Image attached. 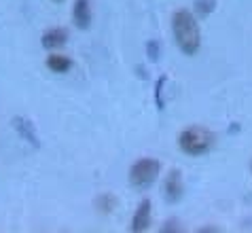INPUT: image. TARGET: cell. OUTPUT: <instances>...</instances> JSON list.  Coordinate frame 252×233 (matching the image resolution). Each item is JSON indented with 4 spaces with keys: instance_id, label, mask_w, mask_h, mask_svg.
Returning a JSON list of instances; mask_svg holds the SVG:
<instances>
[{
    "instance_id": "1",
    "label": "cell",
    "mask_w": 252,
    "mask_h": 233,
    "mask_svg": "<svg viewBox=\"0 0 252 233\" xmlns=\"http://www.w3.org/2000/svg\"><path fill=\"white\" fill-rule=\"evenodd\" d=\"M172 34L178 49L185 55H195L201 47V30L195 15L187 9H178L172 15Z\"/></svg>"
},
{
    "instance_id": "2",
    "label": "cell",
    "mask_w": 252,
    "mask_h": 233,
    "mask_svg": "<svg viewBox=\"0 0 252 233\" xmlns=\"http://www.w3.org/2000/svg\"><path fill=\"white\" fill-rule=\"evenodd\" d=\"M216 136L214 132H210L204 125H189L187 130L180 132L178 136V146L185 155H191V157H199V155H206L210 148L214 146Z\"/></svg>"
},
{
    "instance_id": "3",
    "label": "cell",
    "mask_w": 252,
    "mask_h": 233,
    "mask_svg": "<svg viewBox=\"0 0 252 233\" xmlns=\"http://www.w3.org/2000/svg\"><path fill=\"white\" fill-rule=\"evenodd\" d=\"M159 174H161V161L144 157V159H138L136 164L131 166V169H129V182L136 189H149L153 182L159 178Z\"/></svg>"
},
{
    "instance_id": "4",
    "label": "cell",
    "mask_w": 252,
    "mask_h": 233,
    "mask_svg": "<svg viewBox=\"0 0 252 233\" xmlns=\"http://www.w3.org/2000/svg\"><path fill=\"white\" fill-rule=\"evenodd\" d=\"M185 193V182H183V172L180 169H172L163 180V197L170 203H178L183 200Z\"/></svg>"
},
{
    "instance_id": "5",
    "label": "cell",
    "mask_w": 252,
    "mask_h": 233,
    "mask_svg": "<svg viewBox=\"0 0 252 233\" xmlns=\"http://www.w3.org/2000/svg\"><path fill=\"white\" fill-rule=\"evenodd\" d=\"M151 221H153V203L151 200H142L136 208V214L131 218V231L134 233H142L151 227Z\"/></svg>"
},
{
    "instance_id": "6",
    "label": "cell",
    "mask_w": 252,
    "mask_h": 233,
    "mask_svg": "<svg viewBox=\"0 0 252 233\" xmlns=\"http://www.w3.org/2000/svg\"><path fill=\"white\" fill-rule=\"evenodd\" d=\"M72 19L79 30H89L94 21V11H92V0H74L72 6Z\"/></svg>"
},
{
    "instance_id": "7",
    "label": "cell",
    "mask_w": 252,
    "mask_h": 233,
    "mask_svg": "<svg viewBox=\"0 0 252 233\" xmlns=\"http://www.w3.org/2000/svg\"><path fill=\"white\" fill-rule=\"evenodd\" d=\"M13 130L19 133V138L26 140L28 144H32L34 148L40 146V140L36 136V130H34V125H32L30 119H26V117H13Z\"/></svg>"
},
{
    "instance_id": "8",
    "label": "cell",
    "mask_w": 252,
    "mask_h": 233,
    "mask_svg": "<svg viewBox=\"0 0 252 233\" xmlns=\"http://www.w3.org/2000/svg\"><path fill=\"white\" fill-rule=\"evenodd\" d=\"M40 42L45 49H62L68 42V30L66 28H51L43 34Z\"/></svg>"
},
{
    "instance_id": "9",
    "label": "cell",
    "mask_w": 252,
    "mask_h": 233,
    "mask_svg": "<svg viewBox=\"0 0 252 233\" xmlns=\"http://www.w3.org/2000/svg\"><path fill=\"white\" fill-rule=\"evenodd\" d=\"M47 68L51 72H58V74H66L70 68H72V60L68 55H60V53H51L47 58Z\"/></svg>"
},
{
    "instance_id": "10",
    "label": "cell",
    "mask_w": 252,
    "mask_h": 233,
    "mask_svg": "<svg viewBox=\"0 0 252 233\" xmlns=\"http://www.w3.org/2000/svg\"><path fill=\"white\" fill-rule=\"evenodd\" d=\"M95 208L100 214H110V212H115L117 208V197L110 195V193H102L95 197Z\"/></svg>"
},
{
    "instance_id": "11",
    "label": "cell",
    "mask_w": 252,
    "mask_h": 233,
    "mask_svg": "<svg viewBox=\"0 0 252 233\" xmlns=\"http://www.w3.org/2000/svg\"><path fill=\"white\" fill-rule=\"evenodd\" d=\"M216 9V0H195V15H199L201 19L212 15Z\"/></svg>"
},
{
    "instance_id": "12",
    "label": "cell",
    "mask_w": 252,
    "mask_h": 233,
    "mask_svg": "<svg viewBox=\"0 0 252 233\" xmlns=\"http://www.w3.org/2000/svg\"><path fill=\"white\" fill-rule=\"evenodd\" d=\"M144 49H146V55H149L151 62H157L159 60V55H161V42L159 40H149L144 45Z\"/></svg>"
},
{
    "instance_id": "13",
    "label": "cell",
    "mask_w": 252,
    "mask_h": 233,
    "mask_svg": "<svg viewBox=\"0 0 252 233\" xmlns=\"http://www.w3.org/2000/svg\"><path fill=\"white\" fill-rule=\"evenodd\" d=\"M165 83H167V76H161V79H157V85H155V104H157V108L161 110L163 108V87H165Z\"/></svg>"
},
{
    "instance_id": "14",
    "label": "cell",
    "mask_w": 252,
    "mask_h": 233,
    "mask_svg": "<svg viewBox=\"0 0 252 233\" xmlns=\"http://www.w3.org/2000/svg\"><path fill=\"white\" fill-rule=\"evenodd\" d=\"M161 231H163V233H167V231L178 233V231H183V229H180V223L176 221V218H170V221H167V223L163 225V227H161Z\"/></svg>"
},
{
    "instance_id": "15",
    "label": "cell",
    "mask_w": 252,
    "mask_h": 233,
    "mask_svg": "<svg viewBox=\"0 0 252 233\" xmlns=\"http://www.w3.org/2000/svg\"><path fill=\"white\" fill-rule=\"evenodd\" d=\"M53 2H64V0H53Z\"/></svg>"
},
{
    "instance_id": "16",
    "label": "cell",
    "mask_w": 252,
    "mask_h": 233,
    "mask_svg": "<svg viewBox=\"0 0 252 233\" xmlns=\"http://www.w3.org/2000/svg\"><path fill=\"white\" fill-rule=\"evenodd\" d=\"M250 174H252V161H250Z\"/></svg>"
}]
</instances>
